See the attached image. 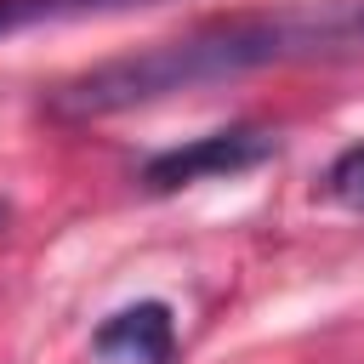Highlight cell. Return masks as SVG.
Returning <instances> with one entry per match:
<instances>
[{
  "label": "cell",
  "mask_w": 364,
  "mask_h": 364,
  "mask_svg": "<svg viewBox=\"0 0 364 364\" xmlns=\"http://www.w3.org/2000/svg\"><path fill=\"white\" fill-rule=\"evenodd\" d=\"M364 40V0H336V6H290V11H256V17H222L199 23L176 40L142 46L131 57H108L51 91V114L63 119H102L125 114L142 102H159L171 91H199L216 80H239L267 63L313 57L324 46H353Z\"/></svg>",
  "instance_id": "obj_1"
},
{
  "label": "cell",
  "mask_w": 364,
  "mask_h": 364,
  "mask_svg": "<svg viewBox=\"0 0 364 364\" xmlns=\"http://www.w3.org/2000/svg\"><path fill=\"white\" fill-rule=\"evenodd\" d=\"M279 154V136L262 131V125H222V131H205L182 148H165L142 165V188L148 193H176L188 182H205V176H233V171H250L262 159Z\"/></svg>",
  "instance_id": "obj_2"
},
{
  "label": "cell",
  "mask_w": 364,
  "mask_h": 364,
  "mask_svg": "<svg viewBox=\"0 0 364 364\" xmlns=\"http://www.w3.org/2000/svg\"><path fill=\"white\" fill-rule=\"evenodd\" d=\"M91 353L102 364H171L176 358L171 307L165 301H136V307L108 313L97 324V336H91Z\"/></svg>",
  "instance_id": "obj_3"
},
{
  "label": "cell",
  "mask_w": 364,
  "mask_h": 364,
  "mask_svg": "<svg viewBox=\"0 0 364 364\" xmlns=\"http://www.w3.org/2000/svg\"><path fill=\"white\" fill-rule=\"evenodd\" d=\"M131 6H154V0H0V40H11L23 28H46V23H80V17L131 11Z\"/></svg>",
  "instance_id": "obj_4"
},
{
  "label": "cell",
  "mask_w": 364,
  "mask_h": 364,
  "mask_svg": "<svg viewBox=\"0 0 364 364\" xmlns=\"http://www.w3.org/2000/svg\"><path fill=\"white\" fill-rule=\"evenodd\" d=\"M324 188H330V199H341L347 210H364V142H358V148H341V154L330 159Z\"/></svg>",
  "instance_id": "obj_5"
},
{
  "label": "cell",
  "mask_w": 364,
  "mask_h": 364,
  "mask_svg": "<svg viewBox=\"0 0 364 364\" xmlns=\"http://www.w3.org/2000/svg\"><path fill=\"white\" fill-rule=\"evenodd\" d=\"M6 216H11V205H6V199H0V228H6Z\"/></svg>",
  "instance_id": "obj_6"
}]
</instances>
